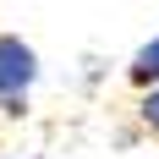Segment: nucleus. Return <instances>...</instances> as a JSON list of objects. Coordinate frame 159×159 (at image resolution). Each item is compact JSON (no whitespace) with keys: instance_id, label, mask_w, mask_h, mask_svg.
I'll list each match as a JSON object with an SVG mask.
<instances>
[{"instance_id":"obj_3","label":"nucleus","mask_w":159,"mask_h":159,"mask_svg":"<svg viewBox=\"0 0 159 159\" xmlns=\"http://www.w3.org/2000/svg\"><path fill=\"white\" fill-rule=\"evenodd\" d=\"M137 121H143L148 132H159V88H148V93L137 99Z\"/></svg>"},{"instance_id":"obj_2","label":"nucleus","mask_w":159,"mask_h":159,"mask_svg":"<svg viewBox=\"0 0 159 159\" xmlns=\"http://www.w3.org/2000/svg\"><path fill=\"white\" fill-rule=\"evenodd\" d=\"M126 77L137 82L143 93H148V88H159V33L148 39L143 49H137V55H132V66H126Z\"/></svg>"},{"instance_id":"obj_1","label":"nucleus","mask_w":159,"mask_h":159,"mask_svg":"<svg viewBox=\"0 0 159 159\" xmlns=\"http://www.w3.org/2000/svg\"><path fill=\"white\" fill-rule=\"evenodd\" d=\"M39 82V55L22 33H0V121H22Z\"/></svg>"},{"instance_id":"obj_4","label":"nucleus","mask_w":159,"mask_h":159,"mask_svg":"<svg viewBox=\"0 0 159 159\" xmlns=\"http://www.w3.org/2000/svg\"><path fill=\"white\" fill-rule=\"evenodd\" d=\"M0 159H6V154H0Z\"/></svg>"}]
</instances>
